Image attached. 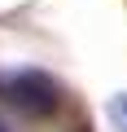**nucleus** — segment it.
Returning a JSON list of instances; mask_svg holds the SVG:
<instances>
[{
	"label": "nucleus",
	"mask_w": 127,
	"mask_h": 132,
	"mask_svg": "<svg viewBox=\"0 0 127 132\" xmlns=\"http://www.w3.org/2000/svg\"><path fill=\"white\" fill-rule=\"evenodd\" d=\"M5 97H9L18 110L35 114V119H48V114H57V106H61V88H57L44 71H18V75H9V79H5Z\"/></svg>",
	"instance_id": "nucleus-1"
},
{
	"label": "nucleus",
	"mask_w": 127,
	"mask_h": 132,
	"mask_svg": "<svg viewBox=\"0 0 127 132\" xmlns=\"http://www.w3.org/2000/svg\"><path fill=\"white\" fill-rule=\"evenodd\" d=\"M105 114H110V123H114L118 132H127V93H118V97H110V106H105Z\"/></svg>",
	"instance_id": "nucleus-2"
},
{
	"label": "nucleus",
	"mask_w": 127,
	"mask_h": 132,
	"mask_svg": "<svg viewBox=\"0 0 127 132\" xmlns=\"http://www.w3.org/2000/svg\"><path fill=\"white\" fill-rule=\"evenodd\" d=\"M0 132H5V128H0Z\"/></svg>",
	"instance_id": "nucleus-3"
}]
</instances>
